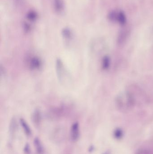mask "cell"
Masks as SVG:
<instances>
[{"mask_svg":"<svg viewBox=\"0 0 153 154\" xmlns=\"http://www.w3.org/2000/svg\"><path fill=\"white\" fill-rule=\"evenodd\" d=\"M30 64V67L32 69H37L39 68L41 66V62L40 60H39V59L36 57L31 59Z\"/></svg>","mask_w":153,"mask_h":154,"instance_id":"52a82bcc","label":"cell"},{"mask_svg":"<svg viewBox=\"0 0 153 154\" xmlns=\"http://www.w3.org/2000/svg\"><path fill=\"white\" fill-rule=\"evenodd\" d=\"M135 154H153V149L151 147H142L137 149Z\"/></svg>","mask_w":153,"mask_h":154,"instance_id":"ba28073f","label":"cell"},{"mask_svg":"<svg viewBox=\"0 0 153 154\" xmlns=\"http://www.w3.org/2000/svg\"><path fill=\"white\" fill-rule=\"evenodd\" d=\"M17 128V123L15 118L11 120L10 125V132L12 135L13 134L16 132Z\"/></svg>","mask_w":153,"mask_h":154,"instance_id":"9c48e42d","label":"cell"},{"mask_svg":"<svg viewBox=\"0 0 153 154\" xmlns=\"http://www.w3.org/2000/svg\"><path fill=\"white\" fill-rule=\"evenodd\" d=\"M56 68L57 76H58V78H62V76L63 75V62H62L61 60L59 59L57 60Z\"/></svg>","mask_w":153,"mask_h":154,"instance_id":"8992f818","label":"cell"},{"mask_svg":"<svg viewBox=\"0 0 153 154\" xmlns=\"http://www.w3.org/2000/svg\"><path fill=\"white\" fill-rule=\"evenodd\" d=\"M80 133V126L78 123L75 122L72 125L71 128V138L73 142L78 141Z\"/></svg>","mask_w":153,"mask_h":154,"instance_id":"7a4b0ae2","label":"cell"},{"mask_svg":"<svg viewBox=\"0 0 153 154\" xmlns=\"http://www.w3.org/2000/svg\"><path fill=\"white\" fill-rule=\"evenodd\" d=\"M33 121L34 124L38 126L39 125L40 122V120H41V116H40V114L38 111H36V112L33 114Z\"/></svg>","mask_w":153,"mask_h":154,"instance_id":"7c38bea8","label":"cell"},{"mask_svg":"<svg viewBox=\"0 0 153 154\" xmlns=\"http://www.w3.org/2000/svg\"><path fill=\"white\" fill-rule=\"evenodd\" d=\"M108 18L110 20L117 21L120 24H124L126 21L125 15L122 12L112 11L110 13Z\"/></svg>","mask_w":153,"mask_h":154,"instance_id":"6da1fadb","label":"cell"},{"mask_svg":"<svg viewBox=\"0 0 153 154\" xmlns=\"http://www.w3.org/2000/svg\"><path fill=\"white\" fill-rule=\"evenodd\" d=\"M14 1L16 3L18 4H20L22 2V0H14Z\"/></svg>","mask_w":153,"mask_h":154,"instance_id":"9a60e30c","label":"cell"},{"mask_svg":"<svg viewBox=\"0 0 153 154\" xmlns=\"http://www.w3.org/2000/svg\"><path fill=\"white\" fill-rule=\"evenodd\" d=\"M53 6L55 11L58 14H61L65 10V3L63 0H54Z\"/></svg>","mask_w":153,"mask_h":154,"instance_id":"3957f363","label":"cell"},{"mask_svg":"<svg viewBox=\"0 0 153 154\" xmlns=\"http://www.w3.org/2000/svg\"><path fill=\"white\" fill-rule=\"evenodd\" d=\"M24 152L25 154H30L31 153L30 147L29 145L28 144H26L25 145L24 148Z\"/></svg>","mask_w":153,"mask_h":154,"instance_id":"5bb4252c","label":"cell"},{"mask_svg":"<svg viewBox=\"0 0 153 154\" xmlns=\"http://www.w3.org/2000/svg\"><path fill=\"white\" fill-rule=\"evenodd\" d=\"M34 145L36 152L38 154H42L44 152V147L41 141L38 137H36L34 140Z\"/></svg>","mask_w":153,"mask_h":154,"instance_id":"277c9868","label":"cell"},{"mask_svg":"<svg viewBox=\"0 0 153 154\" xmlns=\"http://www.w3.org/2000/svg\"><path fill=\"white\" fill-rule=\"evenodd\" d=\"M20 124L24 131V133L26 135L28 136H30L31 135V131L30 128L29 126L28 123L23 119L21 118L20 119Z\"/></svg>","mask_w":153,"mask_h":154,"instance_id":"5b68a950","label":"cell"},{"mask_svg":"<svg viewBox=\"0 0 153 154\" xmlns=\"http://www.w3.org/2000/svg\"><path fill=\"white\" fill-rule=\"evenodd\" d=\"M102 154H110V152L109 151H107V152H105Z\"/></svg>","mask_w":153,"mask_h":154,"instance_id":"2e32d148","label":"cell"},{"mask_svg":"<svg viewBox=\"0 0 153 154\" xmlns=\"http://www.w3.org/2000/svg\"><path fill=\"white\" fill-rule=\"evenodd\" d=\"M38 15L37 13L34 11H31L28 12L27 14V19L31 21H34L36 20L37 18Z\"/></svg>","mask_w":153,"mask_h":154,"instance_id":"4fadbf2b","label":"cell"},{"mask_svg":"<svg viewBox=\"0 0 153 154\" xmlns=\"http://www.w3.org/2000/svg\"><path fill=\"white\" fill-rule=\"evenodd\" d=\"M62 34L66 39L70 40L72 36V32L69 28H65L62 31Z\"/></svg>","mask_w":153,"mask_h":154,"instance_id":"8fae6325","label":"cell"},{"mask_svg":"<svg viewBox=\"0 0 153 154\" xmlns=\"http://www.w3.org/2000/svg\"><path fill=\"white\" fill-rule=\"evenodd\" d=\"M124 132L122 129L119 128H116L113 132V137L115 139L120 140L124 137Z\"/></svg>","mask_w":153,"mask_h":154,"instance_id":"30bf717a","label":"cell"}]
</instances>
